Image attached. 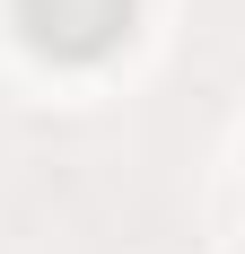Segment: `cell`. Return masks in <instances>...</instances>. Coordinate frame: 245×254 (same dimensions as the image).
I'll list each match as a JSON object with an SVG mask.
<instances>
[{"label": "cell", "instance_id": "1", "mask_svg": "<svg viewBox=\"0 0 245 254\" xmlns=\"http://www.w3.org/2000/svg\"><path fill=\"white\" fill-rule=\"evenodd\" d=\"M9 18H18L26 53H44V62H114L131 44V26H140V0H9Z\"/></svg>", "mask_w": 245, "mask_h": 254}]
</instances>
